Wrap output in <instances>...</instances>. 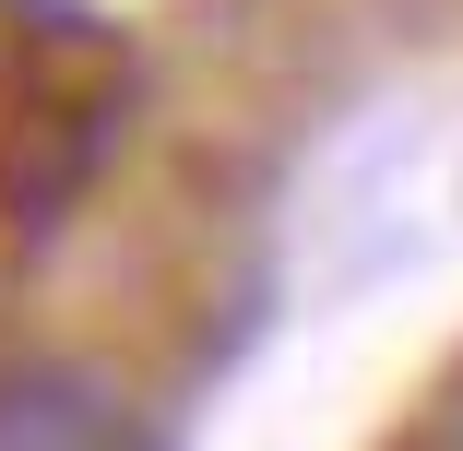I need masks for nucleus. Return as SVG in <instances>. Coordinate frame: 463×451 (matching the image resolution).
<instances>
[{
    "label": "nucleus",
    "instance_id": "nucleus-1",
    "mask_svg": "<svg viewBox=\"0 0 463 451\" xmlns=\"http://www.w3.org/2000/svg\"><path fill=\"white\" fill-rule=\"evenodd\" d=\"M0 451H143V439L119 428V404L96 381L36 369V381H0Z\"/></svg>",
    "mask_w": 463,
    "mask_h": 451
}]
</instances>
